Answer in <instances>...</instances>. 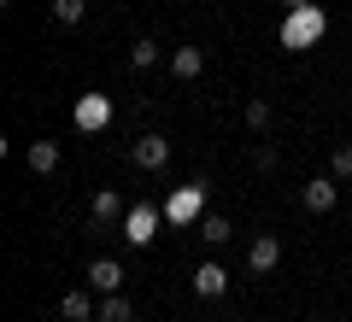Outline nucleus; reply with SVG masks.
<instances>
[{
    "label": "nucleus",
    "instance_id": "1",
    "mask_svg": "<svg viewBox=\"0 0 352 322\" xmlns=\"http://www.w3.org/2000/svg\"><path fill=\"white\" fill-rule=\"evenodd\" d=\"M323 36H329V12L317 6V0H305V6H288V12H282V24H276V41H282L288 53L317 47Z\"/></svg>",
    "mask_w": 352,
    "mask_h": 322
},
{
    "label": "nucleus",
    "instance_id": "2",
    "mask_svg": "<svg viewBox=\"0 0 352 322\" xmlns=\"http://www.w3.org/2000/svg\"><path fill=\"white\" fill-rule=\"evenodd\" d=\"M200 217H206V182H188V187H176V194L164 199V223L194 229Z\"/></svg>",
    "mask_w": 352,
    "mask_h": 322
},
{
    "label": "nucleus",
    "instance_id": "3",
    "mask_svg": "<svg viewBox=\"0 0 352 322\" xmlns=\"http://www.w3.org/2000/svg\"><path fill=\"white\" fill-rule=\"evenodd\" d=\"M159 223H164V205H129L124 211V240L129 246H153V240H159Z\"/></svg>",
    "mask_w": 352,
    "mask_h": 322
},
{
    "label": "nucleus",
    "instance_id": "4",
    "mask_svg": "<svg viewBox=\"0 0 352 322\" xmlns=\"http://www.w3.org/2000/svg\"><path fill=\"white\" fill-rule=\"evenodd\" d=\"M71 124H76V129H88V135H100V129L112 124V100H106V94H76Z\"/></svg>",
    "mask_w": 352,
    "mask_h": 322
},
{
    "label": "nucleus",
    "instance_id": "5",
    "mask_svg": "<svg viewBox=\"0 0 352 322\" xmlns=\"http://www.w3.org/2000/svg\"><path fill=\"white\" fill-rule=\"evenodd\" d=\"M129 164H135V170H164V164H170V141H164V135L129 141Z\"/></svg>",
    "mask_w": 352,
    "mask_h": 322
},
{
    "label": "nucleus",
    "instance_id": "6",
    "mask_svg": "<svg viewBox=\"0 0 352 322\" xmlns=\"http://www.w3.org/2000/svg\"><path fill=\"white\" fill-rule=\"evenodd\" d=\"M124 194H118V187H100V194H94V205H88V223L94 229H112V223H124Z\"/></svg>",
    "mask_w": 352,
    "mask_h": 322
},
{
    "label": "nucleus",
    "instance_id": "7",
    "mask_svg": "<svg viewBox=\"0 0 352 322\" xmlns=\"http://www.w3.org/2000/svg\"><path fill=\"white\" fill-rule=\"evenodd\" d=\"M88 287H94V293H118V287H124V264L118 258H94L88 264Z\"/></svg>",
    "mask_w": 352,
    "mask_h": 322
},
{
    "label": "nucleus",
    "instance_id": "8",
    "mask_svg": "<svg viewBox=\"0 0 352 322\" xmlns=\"http://www.w3.org/2000/svg\"><path fill=\"white\" fill-rule=\"evenodd\" d=\"M276 264H282V240L276 235H258V240H252V252H247V270L264 275V270H276Z\"/></svg>",
    "mask_w": 352,
    "mask_h": 322
},
{
    "label": "nucleus",
    "instance_id": "9",
    "mask_svg": "<svg viewBox=\"0 0 352 322\" xmlns=\"http://www.w3.org/2000/svg\"><path fill=\"white\" fill-rule=\"evenodd\" d=\"M194 293H200V299H223V293H229L223 264H200V270H194Z\"/></svg>",
    "mask_w": 352,
    "mask_h": 322
},
{
    "label": "nucleus",
    "instance_id": "10",
    "mask_svg": "<svg viewBox=\"0 0 352 322\" xmlns=\"http://www.w3.org/2000/svg\"><path fill=\"white\" fill-rule=\"evenodd\" d=\"M24 164H30L36 176H53V170H59V141H30Z\"/></svg>",
    "mask_w": 352,
    "mask_h": 322
},
{
    "label": "nucleus",
    "instance_id": "11",
    "mask_svg": "<svg viewBox=\"0 0 352 322\" xmlns=\"http://www.w3.org/2000/svg\"><path fill=\"white\" fill-rule=\"evenodd\" d=\"M300 205H305V211H335V182H323V176H311V182L300 187Z\"/></svg>",
    "mask_w": 352,
    "mask_h": 322
},
{
    "label": "nucleus",
    "instance_id": "12",
    "mask_svg": "<svg viewBox=\"0 0 352 322\" xmlns=\"http://www.w3.org/2000/svg\"><path fill=\"white\" fill-rule=\"evenodd\" d=\"M59 317H65V322H100V310L88 305V293H82V287H71V293L59 299Z\"/></svg>",
    "mask_w": 352,
    "mask_h": 322
},
{
    "label": "nucleus",
    "instance_id": "13",
    "mask_svg": "<svg viewBox=\"0 0 352 322\" xmlns=\"http://www.w3.org/2000/svg\"><path fill=\"white\" fill-rule=\"evenodd\" d=\"M170 71L182 76V82H194V76L206 71V53H200V47H176V53H170Z\"/></svg>",
    "mask_w": 352,
    "mask_h": 322
},
{
    "label": "nucleus",
    "instance_id": "14",
    "mask_svg": "<svg viewBox=\"0 0 352 322\" xmlns=\"http://www.w3.org/2000/svg\"><path fill=\"white\" fill-rule=\"evenodd\" d=\"M194 229H200V240H206V246H223V240L235 235V229H229V217H212V211H206V217H200Z\"/></svg>",
    "mask_w": 352,
    "mask_h": 322
},
{
    "label": "nucleus",
    "instance_id": "15",
    "mask_svg": "<svg viewBox=\"0 0 352 322\" xmlns=\"http://www.w3.org/2000/svg\"><path fill=\"white\" fill-rule=\"evenodd\" d=\"M100 322H135V305H129L124 293H106V305H100Z\"/></svg>",
    "mask_w": 352,
    "mask_h": 322
},
{
    "label": "nucleus",
    "instance_id": "16",
    "mask_svg": "<svg viewBox=\"0 0 352 322\" xmlns=\"http://www.w3.org/2000/svg\"><path fill=\"white\" fill-rule=\"evenodd\" d=\"M129 65H135V71H147V65H159V41H147V36H141L135 47H129Z\"/></svg>",
    "mask_w": 352,
    "mask_h": 322
},
{
    "label": "nucleus",
    "instance_id": "17",
    "mask_svg": "<svg viewBox=\"0 0 352 322\" xmlns=\"http://www.w3.org/2000/svg\"><path fill=\"white\" fill-rule=\"evenodd\" d=\"M82 12H88V0H53V18L59 24H82Z\"/></svg>",
    "mask_w": 352,
    "mask_h": 322
},
{
    "label": "nucleus",
    "instance_id": "18",
    "mask_svg": "<svg viewBox=\"0 0 352 322\" xmlns=\"http://www.w3.org/2000/svg\"><path fill=\"white\" fill-rule=\"evenodd\" d=\"M247 129H270V100H247Z\"/></svg>",
    "mask_w": 352,
    "mask_h": 322
},
{
    "label": "nucleus",
    "instance_id": "19",
    "mask_svg": "<svg viewBox=\"0 0 352 322\" xmlns=\"http://www.w3.org/2000/svg\"><path fill=\"white\" fill-rule=\"evenodd\" d=\"M329 164H335V176H352V141H340V147H335V159H329Z\"/></svg>",
    "mask_w": 352,
    "mask_h": 322
},
{
    "label": "nucleus",
    "instance_id": "20",
    "mask_svg": "<svg viewBox=\"0 0 352 322\" xmlns=\"http://www.w3.org/2000/svg\"><path fill=\"white\" fill-rule=\"evenodd\" d=\"M276 159H282L276 147H252V164H258V170H276Z\"/></svg>",
    "mask_w": 352,
    "mask_h": 322
},
{
    "label": "nucleus",
    "instance_id": "21",
    "mask_svg": "<svg viewBox=\"0 0 352 322\" xmlns=\"http://www.w3.org/2000/svg\"><path fill=\"white\" fill-rule=\"evenodd\" d=\"M288 6H305V0H288Z\"/></svg>",
    "mask_w": 352,
    "mask_h": 322
},
{
    "label": "nucleus",
    "instance_id": "22",
    "mask_svg": "<svg viewBox=\"0 0 352 322\" xmlns=\"http://www.w3.org/2000/svg\"><path fill=\"white\" fill-rule=\"evenodd\" d=\"M329 322H335V317H329Z\"/></svg>",
    "mask_w": 352,
    "mask_h": 322
}]
</instances>
